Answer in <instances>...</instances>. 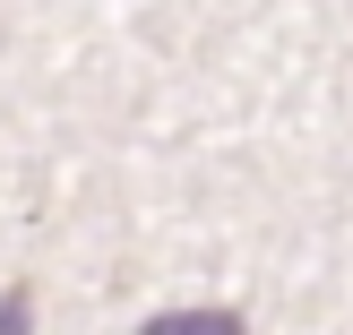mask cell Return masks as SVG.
I'll return each mask as SVG.
<instances>
[{"label": "cell", "instance_id": "obj_1", "mask_svg": "<svg viewBox=\"0 0 353 335\" xmlns=\"http://www.w3.org/2000/svg\"><path fill=\"white\" fill-rule=\"evenodd\" d=\"M147 335H241L233 310H172V318H147Z\"/></svg>", "mask_w": 353, "mask_h": 335}, {"label": "cell", "instance_id": "obj_2", "mask_svg": "<svg viewBox=\"0 0 353 335\" xmlns=\"http://www.w3.org/2000/svg\"><path fill=\"white\" fill-rule=\"evenodd\" d=\"M0 335H26V292H0Z\"/></svg>", "mask_w": 353, "mask_h": 335}]
</instances>
